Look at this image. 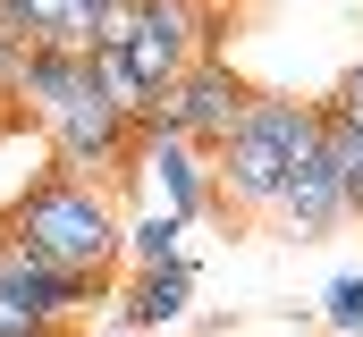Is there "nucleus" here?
<instances>
[{
    "instance_id": "423d86ee",
    "label": "nucleus",
    "mask_w": 363,
    "mask_h": 337,
    "mask_svg": "<svg viewBox=\"0 0 363 337\" xmlns=\"http://www.w3.org/2000/svg\"><path fill=\"white\" fill-rule=\"evenodd\" d=\"M135 177H152V194H161V211L169 219H211L220 202H211V152H194L186 135H161V144H144V161H135Z\"/></svg>"
},
{
    "instance_id": "f03ea898",
    "label": "nucleus",
    "mask_w": 363,
    "mask_h": 337,
    "mask_svg": "<svg viewBox=\"0 0 363 337\" xmlns=\"http://www.w3.org/2000/svg\"><path fill=\"white\" fill-rule=\"evenodd\" d=\"M313 144H321V110H313V101H296V93H254L245 127L211 152V202H220L228 219H271L287 168L304 161Z\"/></svg>"
},
{
    "instance_id": "ddd939ff",
    "label": "nucleus",
    "mask_w": 363,
    "mask_h": 337,
    "mask_svg": "<svg viewBox=\"0 0 363 337\" xmlns=\"http://www.w3.org/2000/svg\"><path fill=\"white\" fill-rule=\"evenodd\" d=\"M26 51H34V25H26V8H17V0H0V68L17 76V59H26Z\"/></svg>"
},
{
    "instance_id": "9d476101",
    "label": "nucleus",
    "mask_w": 363,
    "mask_h": 337,
    "mask_svg": "<svg viewBox=\"0 0 363 337\" xmlns=\"http://www.w3.org/2000/svg\"><path fill=\"white\" fill-rule=\"evenodd\" d=\"M93 93L118 110V118H144V84H135V68H127V51H93Z\"/></svg>"
},
{
    "instance_id": "6e6552de",
    "label": "nucleus",
    "mask_w": 363,
    "mask_h": 337,
    "mask_svg": "<svg viewBox=\"0 0 363 337\" xmlns=\"http://www.w3.org/2000/svg\"><path fill=\"white\" fill-rule=\"evenodd\" d=\"M186 304H194V261L135 270V278H127V295H118L127 329H178V321H186Z\"/></svg>"
},
{
    "instance_id": "20e7f679",
    "label": "nucleus",
    "mask_w": 363,
    "mask_h": 337,
    "mask_svg": "<svg viewBox=\"0 0 363 337\" xmlns=\"http://www.w3.org/2000/svg\"><path fill=\"white\" fill-rule=\"evenodd\" d=\"M254 93H262V84H245L228 59H220V51H203V59H194V68H186L169 93H161V101H169V127H178L194 152H220V144L245 127Z\"/></svg>"
},
{
    "instance_id": "4468645a",
    "label": "nucleus",
    "mask_w": 363,
    "mask_h": 337,
    "mask_svg": "<svg viewBox=\"0 0 363 337\" xmlns=\"http://www.w3.org/2000/svg\"><path fill=\"white\" fill-rule=\"evenodd\" d=\"M313 110H321L330 127H347V135H363V76H347L338 93H330V101H313Z\"/></svg>"
},
{
    "instance_id": "dca6fc26",
    "label": "nucleus",
    "mask_w": 363,
    "mask_h": 337,
    "mask_svg": "<svg viewBox=\"0 0 363 337\" xmlns=\"http://www.w3.org/2000/svg\"><path fill=\"white\" fill-rule=\"evenodd\" d=\"M77 8H85V17H101V8H110V0H77Z\"/></svg>"
},
{
    "instance_id": "2eb2a0df",
    "label": "nucleus",
    "mask_w": 363,
    "mask_h": 337,
    "mask_svg": "<svg viewBox=\"0 0 363 337\" xmlns=\"http://www.w3.org/2000/svg\"><path fill=\"white\" fill-rule=\"evenodd\" d=\"M17 127H34V110L17 101V76L0 68V135H17Z\"/></svg>"
},
{
    "instance_id": "9b49d317",
    "label": "nucleus",
    "mask_w": 363,
    "mask_h": 337,
    "mask_svg": "<svg viewBox=\"0 0 363 337\" xmlns=\"http://www.w3.org/2000/svg\"><path fill=\"white\" fill-rule=\"evenodd\" d=\"M321 152L338 161V194H347V219H363V135H347V127H330V118H321Z\"/></svg>"
},
{
    "instance_id": "1a4fd4ad",
    "label": "nucleus",
    "mask_w": 363,
    "mask_h": 337,
    "mask_svg": "<svg viewBox=\"0 0 363 337\" xmlns=\"http://www.w3.org/2000/svg\"><path fill=\"white\" fill-rule=\"evenodd\" d=\"M118 253H127L135 270H169V261H194V253H186V219H169V211H135V219H127V236H118Z\"/></svg>"
},
{
    "instance_id": "0eeeda50",
    "label": "nucleus",
    "mask_w": 363,
    "mask_h": 337,
    "mask_svg": "<svg viewBox=\"0 0 363 337\" xmlns=\"http://www.w3.org/2000/svg\"><path fill=\"white\" fill-rule=\"evenodd\" d=\"M93 93V51H51V42H34L26 59H17V101L34 110V127H51L60 110H77Z\"/></svg>"
},
{
    "instance_id": "f3484780",
    "label": "nucleus",
    "mask_w": 363,
    "mask_h": 337,
    "mask_svg": "<svg viewBox=\"0 0 363 337\" xmlns=\"http://www.w3.org/2000/svg\"><path fill=\"white\" fill-rule=\"evenodd\" d=\"M355 76H363V68H355Z\"/></svg>"
},
{
    "instance_id": "7ed1b4c3",
    "label": "nucleus",
    "mask_w": 363,
    "mask_h": 337,
    "mask_svg": "<svg viewBox=\"0 0 363 337\" xmlns=\"http://www.w3.org/2000/svg\"><path fill=\"white\" fill-rule=\"evenodd\" d=\"M101 295H110V278L51 270V261H26L0 245V337H77V321Z\"/></svg>"
},
{
    "instance_id": "39448f33",
    "label": "nucleus",
    "mask_w": 363,
    "mask_h": 337,
    "mask_svg": "<svg viewBox=\"0 0 363 337\" xmlns=\"http://www.w3.org/2000/svg\"><path fill=\"white\" fill-rule=\"evenodd\" d=\"M279 236H296V245H321V236H338L347 228V194H338V161L313 144L304 161L287 168V185H279Z\"/></svg>"
},
{
    "instance_id": "f257e3e1",
    "label": "nucleus",
    "mask_w": 363,
    "mask_h": 337,
    "mask_svg": "<svg viewBox=\"0 0 363 337\" xmlns=\"http://www.w3.org/2000/svg\"><path fill=\"white\" fill-rule=\"evenodd\" d=\"M118 236H127L118 194H101V185L68 177V168H43V177L0 211V245L9 253L51 261V270H85V278H110Z\"/></svg>"
},
{
    "instance_id": "f8f14e48",
    "label": "nucleus",
    "mask_w": 363,
    "mask_h": 337,
    "mask_svg": "<svg viewBox=\"0 0 363 337\" xmlns=\"http://www.w3.org/2000/svg\"><path fill=\"white\" fill-rule=\"evenodd\" d=\"M321 321H330V329H347V337L363 329V270H347V278H330V287H321Z\"/></svg>"
}]
</instances>
